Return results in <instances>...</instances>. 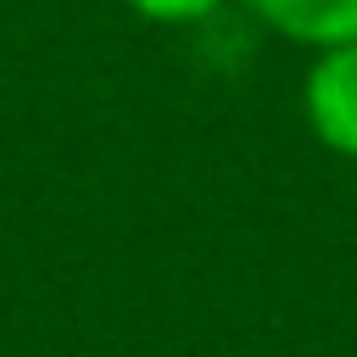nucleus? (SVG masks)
Wrapping results in <instances>:
<instances>
[{
	"label": "nucleus",
	"instance_id": "nucleus-1",
	"mask_svg": "<svg viewBox=\"0 0 357 357\" xmlns=\"http://www.w3.org/2000/svg\"><path fill=\"white\" fill-rule=\"evenodd\" d=\"M301 117L324 151L357 162V39L312 50L301 78Z\"/></svg>",
	"mask_w": 357,
	"mask_h": 357
},
{
	"label": "nucleus",
	"instance_id": "nucleus-2",
	"mask_svg": "<svg viewBox=\"0 0 357 357\" xmlns=\"http://www.w3.org/2000/svg\"><path fill=\"white\" fill-rule=\"evenodd\" d=\"M262 28H273L290 45L329 50L357 39V0H240Z\"/></svg>",
	"mask_w": 357,
	"mask_h": 357
},
{
	"label": "nucleus",
	"instance_id": "nucleus-3",
	"mask_svg": "<svg viewBox=\"0 0 357 357\" xmlns=\"http://www.w3.org/2000/svg\"><path fill=\"white\" fill-rule=\"evenodd\" d=\"M134 17L162 22V28H190V22H212L229 0H123Z\"/></svg>",
	"mask_w": 357,
	"mask_h": 357
}]
</instances>
